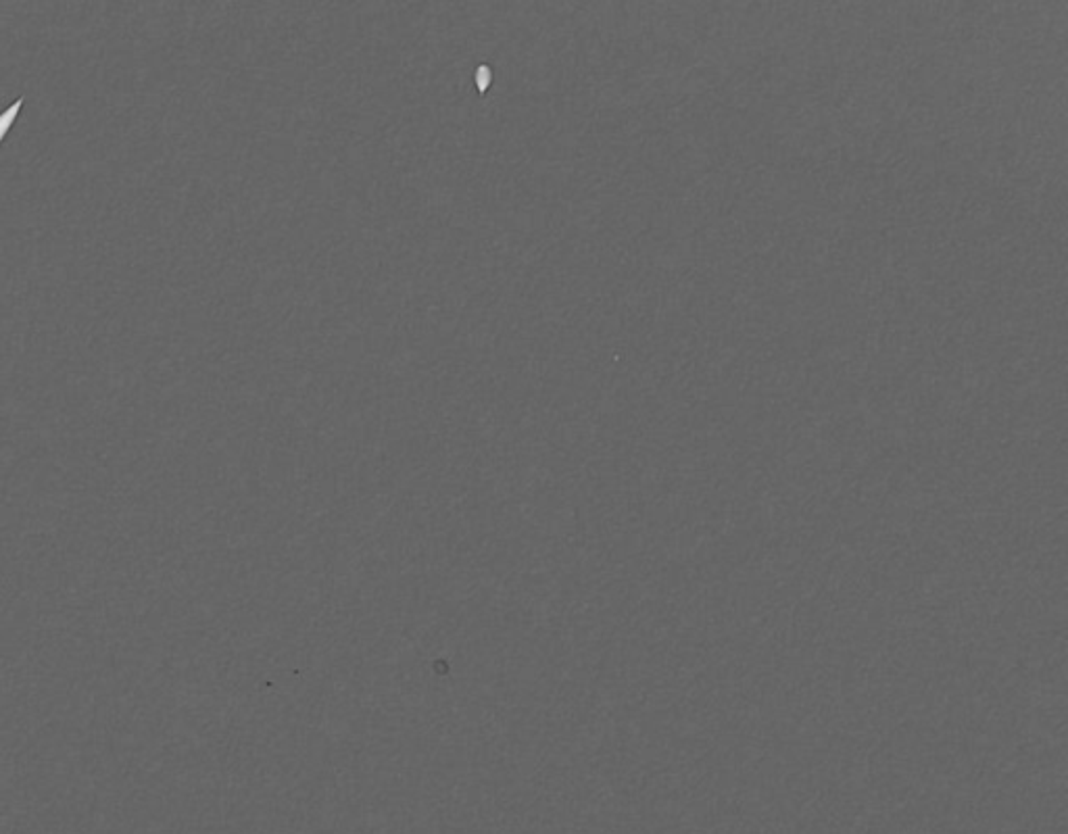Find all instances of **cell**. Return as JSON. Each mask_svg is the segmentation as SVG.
<instances>
[{"instance_id": "cell-1", "label": "cell", "mask_w": 1068, "mask_h": 834, "mask_svg": "<svg viewBox=\"0 0 1068 834\" xmlns=\"http://www.w3.org/2000/svg\"><path fill=\"white\" fill-rule=\"evenodd\" d=\"M21 103H23V98H17V103H13L5 113H0V142L5 140V136H7V132H9V128L13 124V119L19 115Z\"/></svg>"}]
</instances>
